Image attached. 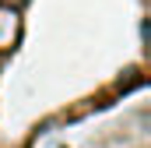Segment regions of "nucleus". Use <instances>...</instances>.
Segmentation results:
<instances>
[{
  "mask_svg": "<svg viewBox=\"0 0 151 148\" xmlns=\"http://www.w3.org/2000/svg\"><path fill=\"white\" fill-rule=\"evenodd\" d=\"M148 88V0H0V148H42Z\"/></svg>",
  "mask_w": 151,
  "mask_h": 148,
  "instance_id": "f257e3e1",
  "label": "nucleus"
},
{
  "mask_svg": "<svg viewBox=\"0 0 151 148\" xmlns=\"http://www.w3.org/2000/svg\"><path fill=\"white\" fill-rule=\"evenodd\" d=\"M148 102L144 92L130 99V106L123 113H116L113 120H106L99 131L84 134L74 148H151L148 141Z\"/></svg>",
  "mask_w": 151,
  "mask_h": 148,
  "instance_id": "f03ea898",
  "label": "nucleus"
}]
</instances>
